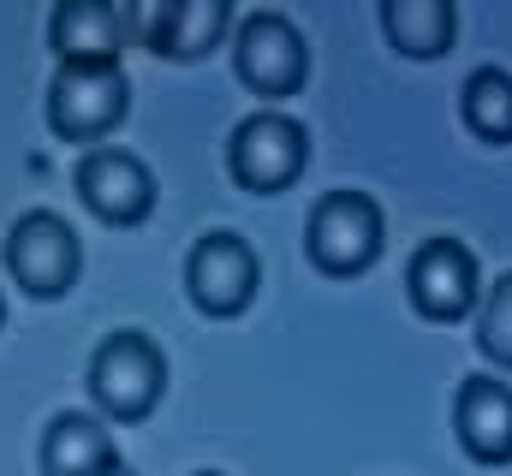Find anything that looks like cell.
Listing matches in <instances>:
<instances>
[{
    "mask_svg": "<svg viewBox=\"0 0 512 476\" xmlns=\"http://www.w3.org/2000/svg\"><path fill=\"white\" fill-rule=\"evenodd\" d=\"M465 435H471L477 453H501V447H512V399L507 393L477 387V393L465 399Z\"/></svg>",
    "mask_w": 512,
    "mask_h": 476,
    "instance_id": "cell-1",
    "label": "cell"
},
{
    "mask_svg": "<svg viewBox=\"0 0 512 476\" xmlns=\"http://www.w3.org/2000/svg\"><path fill=\"white\" fill-rule=\"evenodd\" d=\"M489 340H501V346L512 352V280L501 286V304L489 310Z\"/></svg>",
    "mask_w": 512,
    "mask_h": 476,
    "instance_id": "cell-2",
    "label": "cell"
}]
</instances>
